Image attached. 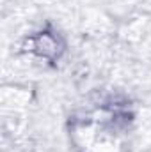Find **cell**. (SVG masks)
I'll list each match as a JSON object with an SVG mask.
<instances>
[{
  "label": "cell",
  "instance_id": "cell-1",
  "mask_svg": "<svg viewBox=\"0 0 151 152\" xmlns=\"http://www.w3.org/2000/svg\"><path fill=\"white\" fill-rule=\"evenodd\" d=\"M23 50L32 53L34 57H38L44 62H57L64 50H66V44L61 37L59 32H55L53 28L46 27V28H41L38 32L30 34L29 37L23 41Z\"/></svg>",
  "mask_w": 151,
  "mask_h": 152
}]
</instances>
